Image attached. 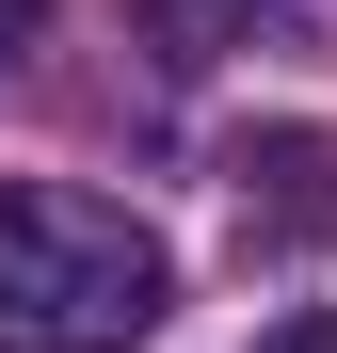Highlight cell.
I'll return each instance as SVG.
<instances>
[{"label":"cell","mask_w":337,"mask_h":353,"mask_svg":"<svg viewBox=\"0 0 337 353\" xmlns=\"http://www.w3.org/2000/svg\"><path fill=\"white\" fill-rule=\"evenodd\" d=\"M273 0H129V32L161 48V65H209V48H257Z\"/></svg>","instance_id":"3957f363"},{"label":"cell","mask_w":337,"mask_h":353,"mask_svg":"<svg viewBox=\"0 0 337 353\" xmlns=\"http://www.w3.org/2000/svg\"><path fill=\"white\" fill-rule=\"evenodd\" d=\"M32 32H48V0H0V65H17V48H32Z\"/></svg>","instance_id":"5b68a950"},{"label":"cell","mask_w":337,"mask_h":353,"mask_svg":"<svg viewBox=\"0 0 337 353\" xmlns=\"http://www.w3.org/2000/svg\"><path fill=\"white\" fill-rule=\"evenodd\" d=\"M225 193H241V225L273 209L289 241H321V225H337V145L321 129H241V145H225Z\"/></svg>","instance_id":"7a4b0ae2"},{"label":"cell","mask_w":337,"mask_h":353,"mask_svg":"<svg viewBox=\"0 0 337 353\" xmlns=\"http://www.w3.org/2000/svg\"><path fill=\"white\" fill-rule=\"evenodd\" d=\"M257 353H337V305H289V321H273Z\"/></svg>","instance_id":"277c9868"},{"label":"cell","mask_w":337,"mask_h":353,"mask_svg":"<svg viewBox=\"0 0 337 353\" xmlns=\"http://www.w3.org/2000/svg\"><path fill=\"white\" fill-rule=\"evenodd\" d=\"M177 305V257L81 176H0V353H129Z\"/></svg>","instance_id":"6da1fadb"}]
</instances>
